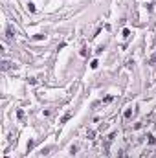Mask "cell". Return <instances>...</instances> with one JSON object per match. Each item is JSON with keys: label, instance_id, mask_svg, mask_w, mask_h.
Masks as SVG:
<instances>
[{"label": "cell", "instance_id": "cell-7", "mask_svg": "<svg viewBox=\"0 0 156 158\" xmlns=\"http://www.w3.org/2000/svg\"><path fill=\"white\" fill-rule=\"evenodd\" d=\"M147 138H149V144H154V136H152V134H149Z\"/></svg>", "mask_w": 156, "mask_h": 158}, {"label": "cell", "instance_id": "cell-4", "mask_svg": "<svg viewBox=\"0 0 156 158\" xmlns=\"http://www.w3.org/2000/svg\"><path fill=\"white\" fill-rule=\"evenodd\" d=\"M130 116H132V110L127 108V110H125V118H130Z\"/></svg>", "mask_w": 156, "mask_h": 158}, {"label": "cell", "instance_id": "cell-5", "mask_svg": "<svg viewBox=\"0 0 156 158\" xmlns=\"http://www.w3.org/2000/svg\"><path fill=\"white\" fill-rule=\"evenodd\" d=\"M97 65H99V62H97V61H96V59H94V61H92V62H90V66H92V68H97Z\"/></svg>", "mask_w": 156, "mask_h": 158}, {"label": "cell", "instance_id": "cell-6", "mask_svg": "<svg viewBox=\"0 0 156 158\" xmlns=\"http://www.w3.org/2000/svg\"><path fill=\"white\" fill-rule=\"evenodd\" d=\"M154 62H156V55H152V57L149 59V65H154Z\"/></svg>", "mask_w": 156, "mask_h": 158}, {"label": "cell", "instance_id": "cell-2", "mask_svg": "<svg viewBox=\"0 0 156 158\" xmlns=\"http://www.w3.org/2000/svg\"><path fill=\"white\" fill-rule=\"evenodd\" d=\"M28 11H31V13H35V11H37V7H35V4H31V2H28Z\"/></svg>", "mask_w": 156, "mask_h": 158}, {"label": "cell", "instance_id": "cell-3", "mask_svg": "<svg viewBox=\"0 0 156 158\" xmlns=\"http://www.w3.org/2000/svg\"><path fill=\"white\" fill-rule=\"evenodd\" d=\"M6 33H7V37L11 39V37H13V28H11V26H7V29H6Z\"/></svg>", "mask_w": 156, "mask_h": 158}, {"label": "cell", "instance_id": "cell-8", "mask_svg": "<svg viewBox=\"0 0 156 158\" xmlns=\"http://www.w3.org/2000/svg\"><path fill=\"white\" fill-rule=\"evenodd\" d=\"M6 158H9V156H6Z\"/></svg>", "mask_w": 156, "mask_h": 158}, {"label": "cell", "instance_id": "cell-1", "mask_svg": "<svg viewBox=\"0 0 156 158\" xmlns=\"http://www.w3.org/2000/svg\"><path fill=\"white\" fill-rule=\"evenodd\" d=\"M70 118H72V112H68V114H64V116H62V120H61V123H66V121L70 120Z\"/></svg>", "mask_w": 156, "mask_h": 158}]
</instances>
